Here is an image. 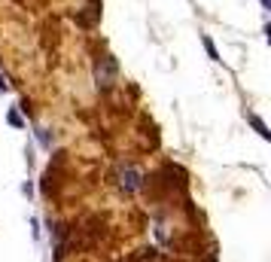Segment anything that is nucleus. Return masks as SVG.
Returning a JSON list of instances; mask_svg holds the SVG:
<instances>
[{
    "instance_id": "nucleus-4",
    "label": "nucleus",
    "mask_w": 271,
    "mask_h": 262,
    "mask_svg": "<svg viewBox=\"0 0 271 262\" xmlns=\"http://www.w3.org/2000/svg\"><path fill=\"white\" fill-rule=\"evenodd\" d=\"M250 125L259 131V137H262V141H271V131H268V125H265V122H262L259 116H250Z\"/></svg>"
},
{
    "instance_id": "nucleus-1",
    "label": "nucleus",
    "mask_w": 271,
    "mask_h": 262,
    "mask_svg": "<svg viewBox=\"0 0 271 262\" xmlns=\"http://www.w3.org/2000/svg\"><path fill=\"white\" fill-rule=\"evenodd\" d=\"M95 79H98V89L101 92H110L116 79H119V64L113 55H101L98 64H95Z\"/></svg>"
},
{
    "instance_id": "nucleus-6",
    "label": "nucleus",
    "mask_w": 271,
    "mask_h": 262,
    "mask_svg": "<svg viewBox=\"0 0 271 262\" xmlns=\"http://www.w3.org/2000/svg\"><path fill=\"white\" fill-rule=\"evenodd\" d=\"M6 119H9V125H15V128H22V125H25V119L15 113V110H9V116H6Z\"/></svg>"
},
{
    "instance_id": "nucleus-2",
    "label": "nucleus",
    "mask_w": 271,
    "mask_h": 262,
    "mask_svg": "<svg viewBox=\"0 0 271 262\" xmlns=\"http://www.w3.org/2000/svg\"><path fill=\"white\" fill-rule=\"evenodd\" d=\"M119 183H122L125 192H134V189L140 186V171L131 168V165H128V168H122V180H119Z\"/></svg>"
},
{
    "instance_id": "nucleus-8",
    "label": "nucleus",
    "mask_w": 271,
    "mask_h": 262,
    "mask_svg": "<svg viewBox=\"0 0 271 262\" xmlns=\"http://www.w3.org/2000/svg\"><path fill=\"white\" fill-rule=\"evenodd\" d=\"M259 3H262V6H265V9H268V6H271V0H259Z\"/></svg>"
},
{
    "instance_id": "nucleus-3",
    "label": "nucleus",
    "mask_w": 271,
    "mask_h": 262,
    "mask_svg": "<svg viewBox=\"0 0 271 262\" xmlns=\"http://www.w3.org/2000/svg\"><path fill=\"white\" fill-rule=\"evenodd\" d=\"M125 262H158V250H153V247H143V250H137V253H131Z\"/></svg>"
},
{
    "instance_id": "nucleus-7",
    "label": "nucleus",
    "mask_w": 271,
    "mask_h": 262,
    "mask_svg": "<svg viewBox=\"0 0 271 262\" xmlns=\"http://www.w3.org/2000/svg\"><path fill=\"white\" fill-rule=\"evenodd\" d=\"M9 89V82H6V76H0V92H6Z\"/></svg>"
},
{
    "instance_id": "nucleus-5",
    "label": "nucleus",
    "mask_w": 271,
    "mask_h": 262,
    "mask_svg": "<svg viewBox=\"0 0 271 262\" xmlns=\"http://www.w3.org/2000/svg\"><path fill=\"white\" fill-rule=\"evenodd\" d=\"M201 43H204V49H207V55H210V61H220V52H216L213 40H210V37H201Z\"/></svg>"
}]
</instances>
